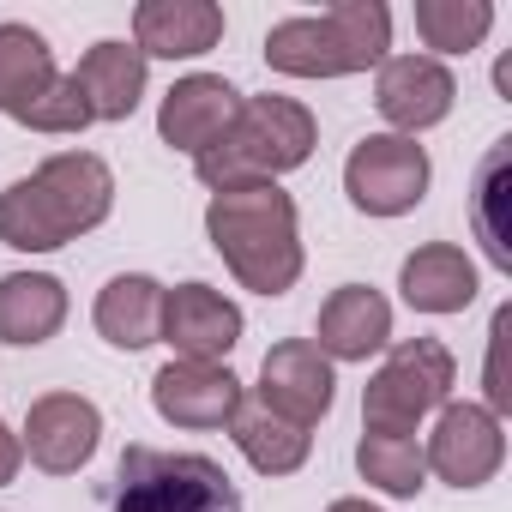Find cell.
<instances>
[{"instance_id": "obj_15", "label": "cell", "mask_w": 512, "mask_h": 512, "mask_svg": "<svg viewBox=\"0 0 512 512\" xmlns=\"http://www.w3.org/2000/svg\"><path fill=\"white\" fill-rule=\"evenodd\" d=\"M223 43L217 0H139L133 7V49L145 61H199Z\"/></svg>"}, {"instance_id": "obj_23", "label": "cell", "mask_w": 512, "mask_h": 512, "mask_svg": "<svg viewBox=\"0 0 512 512\" xmlns=\"http://www.w3.org/2000/svg\"><path fill=\"white\" fill-rule=\"evenodd\" d=\"M0 241H7L13 253H55V247L73 241L67 217L55 211V199L43 193L37 175H25V181H13L7 193H0Z\"/></svg>"}, {"instance_id": "obj_17", "label": "cell", "mask_w": 512, "mask_h": 512, "mask_svg": "<svg viewBox=\"0 0 512 512\" xmlns=\"http://www.w3.org/2000/svg\"><path fill=\"white\" fill-rule=\"evenodd\" d=\"M37 181L55 199V211L67 217L73 241L91 235L97 223H109V211H115V175L97 151H55V157H43Z\"/></svg>"}, {"instance_id": "obj_5", "label": "cell", "mask_w": 512, "mask_h": 512, "mask_svg": "<svg viewBox=\"0 0 512 512\" xmlns=\"http://www.w3.org/2000/svg\"><path fill=\"white\" fill-rule=\"evenodd\" d=\"M458 362L440 338H404L362 386V434H416L440 404H452Z\"/></svg>"}, {"instance_id": "obj_4", "label": "cell", "mask_w": 512, "mask_h": 512, "mask_svg": "<svg viewBox=\"0 0 512 512\" xmlns=\"http://www.w3.org/2000/svg\"><path fill=\"white\" fill-rule=\"evenodd\" d=\"M109 512H241L229 470L205 452L127 446L115 464Z\"/></svg>"}, {"instance_id": "obj_2", "label": "cell", "mask_w": 512, "mask_h": 512, "mask_svg": "<svg viewBox=\"0 0 512 512\" xmlns=\"http://www.w3.org/2000/svg\"><path fill=\"white\" fill-rule=\"evenodd\" d=\"M392 55V13L380 0H332L266 31V61L284 79H350Z\"/></svg>"}, {"instance_id": "obj_28", "label": "cell", "mask_w": 512, "mask_h": 512, "mask_svg": "<svg viewBox=\"0 0 512 512\" xmlns=\"http://www.w3.org/2000/svg\"><path fill=\"white\" fill-rule=\"evenodd\" d=\"M506 332H512V308H500L494 326H488V368H482V386H488V410H494V416L512 410V386H506V368H500V344H506Z\"/></svg>"}, {"instance_id": "obj_14", "label": "cell", "mask_w": 512, "mask_h": 512, "mask_svg": "<svg viewBox=\"0 0 512 512\" xmlns=\"http://www.w3.org/2000/svg\"><path fill=\"white\" fill-rule=\"evenodd\" d=\"M326 362H368L392 344V302L368 284H338L320 302L314 338H308Z\"/></svg>"}, {"instance_id": "obj_1", "label": "cell", "mask_w": 512, "mask_h": 512, "mask_svg": "<svg viewBox=\"0 0 512 512\" xmlns=\"http://www.w3.org/2000/svg\"><path fill=\"white\" fill-rule=\"evenodd\" d=\"M205 235L217 247V260L229 278L253 296H290L308 253H302V217L296 199L278 181H253V187H223L205 205Z\"/></svg>"}, {"instance_id": "obj_10", "label": "cell", "mask_w": 512, "mask_h": 512, "mask_svg": "<svg viewBox=\"0 0 512 512\" xmlns=\"http://www.w3.org/2000/svg\"><path fill=\"white\" fill-rule=\"evenodd\" d=\"M241 404H247V392L229 374V362H175L169 356L157 368V380H151V410L169 428L211 434V428H229Z\"/></svg>"}, {"instance_id": "obj_7", "label": "cell", "mask_w": 512, "mask_h": 512, "mask_svg": "<svg viewBox=\"0 0 512 512\" xmlns=\"http://www.w3.org/2000/svg\"><path fill=\"white\" fill-rule=\"evenodd\" d=\"M422 464L428 476L452 482V488H482L500 476L506 464V428L488 404H440L434 410V434L422 440Z\"/></svg>"}, {"instance_id": "obj_20", "label": "cell", "mask_w": 512, "mask_h": 512, "mask_svg": "<svg viewBox=\"0 0 512 512\" xmlns=\"http://www.w3.org/2000/svg\"><path fill=\"white\" fill-rule=\"evenodd\" d=\"M91 320H97L103 344H115V350H145V344H157V332H163V284L145 278V272L109 278V284L97 290Z\"/></svg>"}, {"instance_id": "obj_3", "label": "cell", "mask_w": 512, "mask_h": 512, "mask_svg": "<svg viewBox=\"0 0 512 512\" xmlns=\"http://www.w3.org/2000/svg\"><path fill=\"white\" fill-rule=\"evenodd\" d=\"M320 145V121L308 103L296 97H241V115L229 121V133L193 157V175L223 193V187H253V181H278L290 169H302Z\"/></svg>"}, {"instance_id": "obj_30", "label": "cell", "mask_w": 512, "mask_h": 512, "mask_svg": "<svg viewBox=\"0 0 512 512\" xmlns=\"http://www.w3.org/2000/svg\"><path fill=\"white\" fill-rule=\"evenodd\" d=\"M326 512H380V506H374V500H356V494H344V500H332Z\"/></svg>"}, {"instance_id": "obj_12", "label": "cell", "mask_w": 512, "mask_h": 512, "mask_svg": "<svg viewBox=\"0 0 512 512\" xmlns=\"http://www.w3.org/2000/svg\"><path fill=\"white\" fill-rule=\"evenodd\" d=\"M332 398H338V374H332V362H326L308 338H284V344L266 350L260 386H253V404H266V410H278V416L314 428V422H326Z\"/></svg>"}, {"instance_id": "obj_27", "label": "cell", "mask_w": 512, "mask_h": 512, "mask_svg": "<svg viewBox=\"0 0 512 512\" xmlns=\"http://www.w3.org/2000/svg\"><path fill=\"white\" fill-rule=\"evenodd\" d=\"M19 127H31V133H55V139H61V133H85V127H91V103H85V91L73 85V73H61V79L25 109Z\"/></svg>"}, {"instance_id": "obj_6", "label": "cell", "mask_w": 512, "mask_h": 512, "mask_svg": "<svg viewBox=\"0 0 512 512\" xmlns=\"http://www.w3.org/2000/svg\"><path fill=\"white\" fill-rule=\"evenodd\" d=\"M434 163L404 133H368L344 163V193L362 217H404L428 199Z\"/></svg>"}, {"instance_id": "obj_31", "label": "cell", "mask_w": 512, "mask_h": 512, "mask_svg": "<svg viewBox=\"0 0 512 512\" xmlns=\"http://www.w3.org/2000/svg\"><path fill=\"white\" fill-rule=\"evenodd\" d=\"M494 85H500V97H512V55H500V67H494Z\"/></svg>"}, {"instance_id": "obj_16", "label": "cell", "mask_w": 512, "mask_h": 512, "mask_svg": "<svg viewBox=\"0 0 512 512\" xmlns=\"http://www.w3.org/2000/svg\"><path fill=\"white\" fill-rule=\"evenodd\" d=\"M398 290H404V302L416 308V314H464L470 302H476V290H482V278H476V260L458 247V241H422L410 260L398 266Z\"/></svg>"}, {"instance_id": "obj_9", "label": "cell", "mask_w": 512, "mask_h": 512, "mask_svg": "<svg viewBox=\"0 0 512 512\" xmlns=\"http://www.w3.org/2000/svg\"><path fill=\"white\" fill-rule=\"evenodd\" d=\"M452 103H458V79L434 55H386L380 73H374V109L404 139L440 127L452 115Z\"/></svg>"}, {"instance_id": "obj_18", "label": "cell", "mask_w": 512, "mask_h": 512, "mask_svg": "<svg viewBox=\"0 0 512 512\" xmlns=\"http://www.w3.org/2000/svg\"><path fill=\"white\" fill-rule=\"evenodd\" d=\"M145 73H151V61H145L133 43L103 37V43H91L85 61L73 67V85L85 91L91 121H127V115L145 103Z\"/></svg>"}, {"instance_id": "obj_26", "label": "cell", "mask_w": 512, "mask_h": 512, "mask_svg": "<svg viewBox=\"0 0 512 512\" xmlns=\"http://www.w3.org/2000/svg\"><path fill=\"white\" fill-rule=\"evenodd\" d=\"M506 145H512V139L494 145V157L482 163V181H476V229H482V247H488V260H494L500 272H512V235L494 223L500 193H506Z\"/></svg>"}, {"instance_id": "obj_19", "label": "cell", "mask_w": 512, "mask_h": 512, "mask_svg": "<svg viewBox=\"0 0 512 512\" xmlns=\"http://www.w3.org/2000/svg\"><path fill=\"white\" fill-rule=\"evenodd\" d=\"M67 326V284L49 272H7L0 278V344L37 350Z\"/></svg>"}, {"instance_id": "obj_8", "label": "cell", "mask_w": 512, "mask_h": 512, "mask_svg": "<svg viewBox=\"0 0 512 512\" xmlns=\"http://www.w3.org/2000/svg\"><path fill=\"white\" fill-rule=\"evenodd\" d=\"M19 446L43 476H79L103 446V410L85 392H43L25 410Z\"/></svg>"}, {"instance_id": "obj_29", "label": "cell", "mask_w": 512, "mask_h": 512, "mask_svg": "<svg viewBox=\"0 0 512 512\" xmlns=\"http://www.w3.org/2000/svg\"><path fill=\"white\" fill-rule=\"evenodd\" d=\"M19 464H25V446H19V428H7V422H0V488H7V482L19 476Z\"/></svg>"}, {"instance_id": "obj_21", "label": "cell", "mask_w": 512, "mask_h": 512, "mask_svg": "<svg viewBox=\"0 0 512 512\" xmlns=\"http://www.w3.org/2000/svg\"><path fill=\"white\" fill-rule=\"evenodd\" d=\"M229 440L241 446V458L260 470V476H296L314 452V434L266 404H241L235 422H229Z\"/></svg>"}, {"instance_id": "obj_11", "label": "cell", "mask_w": 512, "mask_h": 512, "mask_svg": "<svg viewBox=\"0 0 512 512\" xmlns=\"http://www.w3.org/2000/svg\"><path fill=\"white\" fill-rule=\"evenodd\" d=\"M241 308L211 290V284H175L163 290V332L157 344L175 350V362H229V350L241 344Z\"/></svg>"}, {"instance_id": "obj_13", "label": "cell", "mask_w": 512, "mask_h": 512, "mask_svg": "<svg viewBox=\"0 0 512 512\" xmlns=\"http://www.w3.org/2000/svg\"><path fill=\"white\" fill-rule=\"evenodd\" d=\"M235 115H241V91H235L223 73H187V79H175V85L163 91V103H157V139H163L169 151L199 157V151H211V145L229 133Z\"/></svg>"}, {"instance_id": "obj_25", "label": "cell", "mask_w": 512, "mask_h": 512, "mask_svg": "<svg viewBox=\"0 0 512 512\" xmlns=\"http://www.w3.org/2000/svg\"><path fill=\"white\" fill-rule=\"evenodd\" d=\"M356 470H362L368 488H380L392 500H416L428 488V464H422L416 434H362L356 440Z\"/></svg>"}, {"instance_id": "obj_22", "label": "cell", "mask_w": 512, "mask_h": 512, "mask_svg": "<svg viewBox=\"0 0 512 512\" xmlns=\"http://www.w3.org/2000/svg\"><path fill=\"white\" fill-rule=\"evenodd\" d=\"M61 79L55 67V49L43 31L31 25H0V115L7 121H25V109Z\"/></svg>"}, {"instance_id": "obj_24", "label": "cell", "mask_w": 512, "mask_h": 512, "mask_svg": "<svg viewBox=\"0 0 512 512\" xmlns=\"http://www.w3.org/2000/svg\"><path fill=\"white\" fill-rule=\"evenodd\" d=\"M410 19H416V37H422V49L434 61L470 55L494 31V7H488V0H416Z\"/></svg>"}]
</instances>
